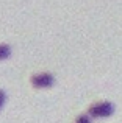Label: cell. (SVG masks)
<instances>
[{
    "label": "cell",
    "instance_id": "1",
    "mask_svg": "<svg viewBox=\"0 0 122 123\" xmlns=\"http://www.w3.org/2000/svg\"><path fill=\"white\" fill-rule=\"evenodd\" d=\"M113 112H114V106L110 101H99L95 105L89 106V109H88V115L89 117H94V118L110 117Z\"/></svg>",
    "mask_w": 122,
    "mask_h": 123
},
{
    "label": "cell",
    "instance_id": "4",
    "mask_svg": "<svg viewBox=\"0 0 122 123\" xmlns=\"http://www.w3.org/2000/svg\"><path fill=\"white\" fill-rule=\"evenodd\" d=\"M75 123H91V118H89V115H80L78 118H77V122Z\"/></svg>",
    "mask_w": 122,
    "mask_h": 123
},
{
    "label": "cell",
    "instance_id": "3",
    "mask_svg": "<svg viewBox=\"0 0 122 123\" xmlns=\"http://www.w3.org/2000/svg\"><path fill=\"white\" fill-rule=\"evenodd\" d=\"M9 53H11V48H9L8 45H5V44L0 45V61L6 59V58L9 56Z\"/></svg>",
    "mask_w": 122,
    "mask_h": 123
},
{
    "label": "cell",
    "instance_id": "2",
    "mask_svg": "<svg viewBox=\"0 0 122 123\" xmlns=\"http://www.w3.org/2000/svg\"><path fill=\"white\" fill-rule=\"evenodd\" d=\"M53 76L50 73H39V75H33L31 76V84L34 87H49L53 84Z\"/></svg>",
    "mask_w": 122,
    "mask_h": 123
},
{
    "label": "cell",
    "instance_id": "5",
    "mask_svg": "<svg viewBox=\"0 0 122 123\" xmlns=\"http://www.w3.org/2000/svg\"><path fill=\"white\" fill-rule=\"evenodd\" d=\"M5 92L3 90H0V109H2V106H3V103H5Z\"/></svg>",
    "mask_w": 122,
    "mask_h": 123
}]
</instances>
